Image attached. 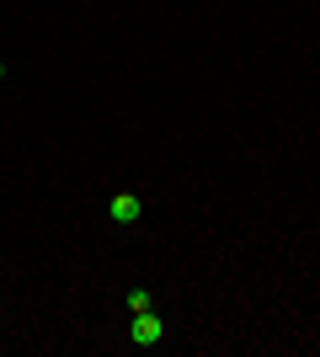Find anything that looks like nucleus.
Listing matches in <instances>:
<instances>
[{
	"mask_svg": "<svg viewBox=\"0 0 320 357\" xmlns=\"http://www.w3.org/2000/svg\"><path fill=\"white\" fill-rule=\"evenodd\" d=\"M160 336H166V326H160V314H155V310L134 314V326H128V342H134V347H160Z\"/></svg>",
	"mask_w": 320,
	"mask_h": 357,
	"instance_id": "nucleus-1",
	"label": "nucleus"
},
{
	"mask_svg": "<svg viewBox=\"0 0 320 357\" xmlns=\"http://www.w3.org/2000/svg\"><path fill=\"white\" fill-rule=\"evenodd\" d=\"M0 80H6V59H0Z\"/></svg>",
	"mask_w": 320,
	"mask_h": 357,
	"instance_id": "nucleus-4",
	"label": "nucleus"
},
{
	"mask_svg": "<svg viewBox=\"0 0 320 357\" xmlns=\"http://www.w3.org/2000/svg\"><path fill=\"white\" fill-rule=\"evenodd\" d=\"M128 310H134V314L155 310V294H150V288H134V294H128Z\"/></svg>",
	"mask_w": 320,
	"mask_h": 357,
	"instance_id": "nucleus-3",
	"label": "nucleus"
},
{
	"mask_svg": "<svg viewBox=\"0 0 320 357\" xmlns=\"http://www.w3.org/2000/svg\"><path fill=\"white\" fill-rule=\"evenodd\" d=\"M107 213H112L118 224H139V219H144V203H139V192H112Z\"/></svg>",
	"mask_w": 320,
	"mask_h": 357,
	"instance_id": "nucleus-2",
	"label": "nucleus"
}]
</instances>
